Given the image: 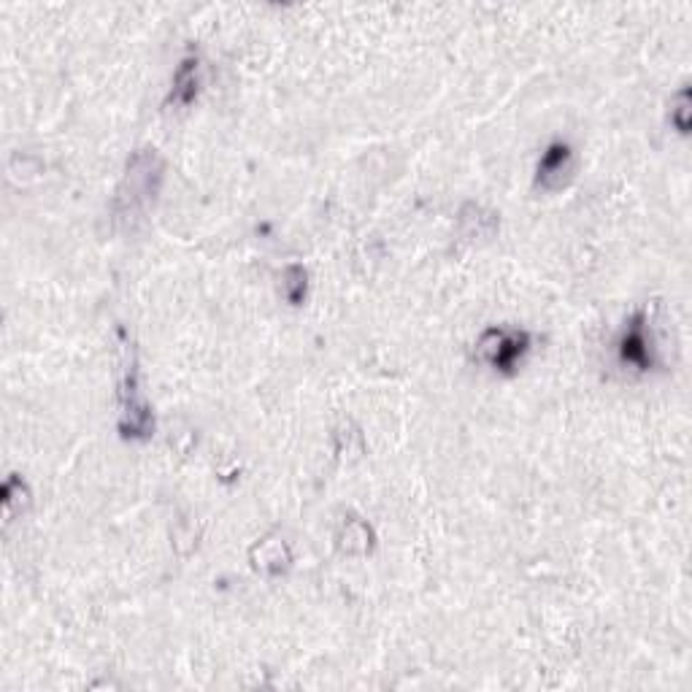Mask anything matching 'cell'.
Segmentation results:
<instances>
[{
    "instance_id": "obj_1",
    "label": "cell",
    "mask_w": 692,
    "mask_h": 692,
    "mask_svg": "<svg viewBox=\"0 0 692 692\" xmlns=\"http://www.w3.org/2000/svg\"><path fill=\"white\" fill-rule=\"evenodd\" d=\"M162 182V160L155 149H141L128 162L123 184L117 192V214L119 220H134L141 212H147L149 203L155 201Z\"/></svg>"
},
{
    "instance_id": "obj_2",
    "label": "cell",
    "mask_w": 692,
    "mask_h": 692,
    "mask_svg": "<svg viewBox=\"0 0 692 692\" xmlns=\"http://www.w3.org/2000/svg\"><path fill=\"white\" fill-rule=\"evenodd\" d=\"M531 349V336L517 328H490L479 339V358L498 373H511Z\"/></svg>"
},
{
    "instance_id": "obj_3",
    "label": "cell",
    "mask_w": 692,
    "mask_h": 692,
    "mask_svg": "<svg viewBox=\"0 0 692 692\" xmlns=\"http://www.w3.org/2000/svg\"><path fill=\"white\" fill-rule=\"evenodd\" d=\"M119 398H123V423H119V430H123V436L147 438L149 433H152L155 419H152V414H149L147 401H143L141 390H138L136 360H130V365H125Z\"/></svg>"
},
{
    "instance_id": "obj_4",
    "label": "cell",
    "mask_w": 692,
    "mask_h": 692,
    "mask_svg": "<svg viewBox=\"0 0 692 692\" xmlns=\"http://www.w3.org/2000/svg\"><path fill=\"white\" fill-rule=\"evenodd\" d=\"M617 352L622 365H634V369L639 371L654 369V341L652 333H649V322L647 317H643V311L630 317L628 328L619 336Z\"/></svg>"
},
{
    "instance_id": "obj_5",
    "label": "cell",
    "mask_w": 692,
    "mask_h": 692,
    "mask_svg": "<svg viewBox=\"0 0 692 692\" xmlns=\"http://www.w3.org/2000/svg\"><path fill=\"white\" fill-rule=\"evenodd\" d=\"M574 168H576L574 149H571L568 143L555 141L546 147L544 155H541L539 168H535V182H539V187H544V190H560V187L571 182Z\"/></svg>"
},
{
    "instance_id": "obj_6",
    "label": "cell",
    "mask_w": 692,
    "mask_h": 692,
    "mask_svg": "<svg viewBox=\"0 0 692 692\" xmlns=\"http://www.w3.org/2000/svg\"><path fill=\"white\" fill-rule=\"evenodd\" d=\"M198 93H201V60L190 54L179 63L177 74H173V89L168 100L177 106H190L198 98Z\"/></svg>"
},
{
    "instance_id": "obj_7",
    "label": "cell",
    "mask_w": 692,
    "mask_h": 692,
    "mask_svg": "<svg viewBox=\"0 0 692 692\" xmlns=\"http://www.w3.org/2000/svg\"><path fill=\"white\" fill-rule=\"evenodd\" d=\"M285 298L295 306L306 298V270L300 266H290L285 270Z\"/></svg>"
},
{
    "instance_id": "obj_8",
    "label": "cell",
    "mask_w": 692,
    "mask_h": 692,
    "mask_svg": "<svg viewBox=\"0 0 692 692\" xmlns=\"http://www.w3.org/2000/svg\"><path fill=\"white\" fill-rule=\"evenodd\" d=\"M365 541H371L369 528L363 522H347V552H365L369 550Z\"/></svg>"
}]
</instances>
